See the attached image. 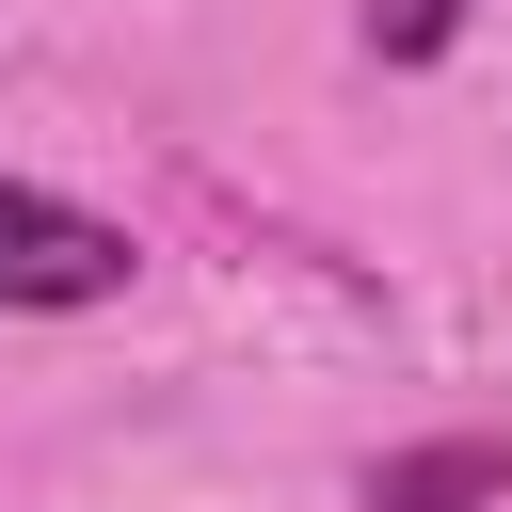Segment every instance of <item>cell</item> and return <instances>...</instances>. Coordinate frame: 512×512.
Returning <instances> with one entry per match:
<instances>
[{
    "mask_svg": "<svg viewBox=\"0 0 512 512\" xmlns=\"http://www.w3.org/2000/svg\"><path fill=\"white\" fill-rule=\"evenodd\" d=\"M480 496H512V448H400V464H368V512H480Z\"/></svg>",
    "mask_w": 512,
    "mask_h": 512,
    "instance_id": "obj_2",
    "label": "cell"
},
{
    "mask_svg": "<svg viewBox=\"0 0 512 512\" xmlns=\"http://www.w3.org/2000/svg\"><path fill=\"white\" fill-rule=\"evenodd\" d=\"M448 32H464V0H368V48L384 64H432Z\"/></svg>",
    "mask_w": 512,
    "mask_h": 512,
    "instance_id": "obj_3",
    "label": "cell"
},
{
    "mask_svg": "<svg viewBox=\"0 0 512 512\" xmlns=\"http://www.w3.org/2000/svg\"><path fill=\"white\" fill-rule=\"evenodd\" d=\"M128 272H144V240L112 208H64V192L0 176V304L64 320V304H128Z\"/></svg>",
    "mask_w": 512,
    "mask_h": 512,
    "instance_id": "obj_1",
    "label": "cell"
}]
</instances>
